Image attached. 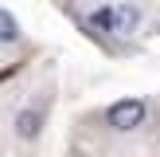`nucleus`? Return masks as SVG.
<instances>
[{"instance_id":"nucleus-1","label":"nucleus","mask_w":160,"mask_h":157,"mask_svg":"<svg viewBox=\"0 0 160 157\" xmlns=\"http://www.w3.org/2000/svg\"><path fill=\"white\" fill-rule=\"evenodd\" d=\"M145 118H148V102L145 98H117L113 106L106 110V122L113 126V130H121V133L145 126Z\"/></svg>"},{"instance_id":"nucleus-2","label":"nucleus","mask_w":160,"mask_h":157,"mask_svg":"<svg viewBox=\"0 0 160 157\" xmlns=\"http://www.w3.org/2000/svg\"><path fill=\"white\" fill-rule=\"evenodd\" d=\"M39 130H43V106H23L20 114H16V133H20L23 141H35Z\"/></svg>"},{"instance_id":"nucleus-3","label":"nucleus","mask_w":160,"mask_h":157,"mask_svg":"<svg viewBox=\"0 0 160 157\" xmlns=\"http://www.w3.org/2000/svg\"><path fill=\"white\" fill-rule=\"evenodd\" d=\"M141 28V8L137 4H113V31L117 35H133Z\"/></svg>"},{"instance_id":"nucleus-4","label":"nucleus","mask_w":160,"mask_h":157,"mask_svg":"<svg viewBox=\"0 0 160 157\" xmlns=\"http://www.w3.org/2000/svg\"><path fill=\"white\" fill-rule=\"evenodd\" d=\"M16 39H20V24H16L12 12L0 8V43H16Z\"/></svg>"},{"instance_id":"nucleus-5","label":"nucleus","mask_w":160,"mask_h":157,"mask_svg":"<svg viewBox=\"0 0 160 157\" xmlns=\"http://www.w3.org/2000/svg\"><path fill=\"white\" fill-rule=\"evenodd\" d=\"M90 24L102 31H113V8H94L90 12Z\"/></svg>"}]
</instances>
